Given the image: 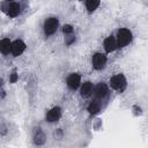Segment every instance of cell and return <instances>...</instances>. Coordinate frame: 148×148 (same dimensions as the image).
Returning <instances> with one entry per match:
<instances>
[{
	"instance_id": "6da1fadb",
	"label": "cell",
	"mask_w": 148,
	"mask_h": 148,
	"mask_svg": "<svg viewBox=\"0 0 148 148\" xmlns=\"http://www.w3.org/2000/svg\"><path fill=\"white\" fill-rule=\"evenodd\" d=\"M116 43H117V49H124L128 44H131L133 39V34L130 29L127 28H120L117 31V35L114 36Z\"/></svg>"
},
{
	"instance_id": "7a4b0ae2",
	"label": "cell",
	"mask_w": 148,
	"mask_h": 148,
	"mask_svg": "<svg viewBox=\"0 0 148 148\" xmlns=\"http://www.w3.org/2000/svg\"><path fill=\"white\" fill-rule=\"evenodd\" d=\"M1 10L9 17H16L21 14L22 6L20 2L16 1H5L1 3Z\"/></svg>"
},
{
	"instance_id": "3957f363",
	"label": "cell",
	"mask_w": 148,
	"mask_h": 148,
	"mask_svg": "<svg viewBox=\"0 0 148 148\" xmlns=\"http://www.w3.org/2000/svg\"><path fill=\"white\" fill-rule=\"evenodd\" d=\"M109 86H110L113 90L121 92V91H124V90L126 89V87H127V80H126V77H125L124 74H120V73H119V74H114V75H112V76L110 77V80H109Z\"/></svg>"
},
{
	"instance_id": "277c9868",
	"label": "cell",
	"mask_w": 148,
	"mask_h": 148,
	"mask_svg": "<svg viewBox=\"0 0 148 148\" xmlns=\"http://www.w3.org/2000/svg\"><path fill=\"white\" fill-rule=\"evenodd\" d=\"M59 28V20L56 16L47 17L43 23V32L45 36H52L57 32Z\"/></svg>"
},
{
	"instance_id": "5b68a950",
	"label": "cell",
	"mask_w": 148,
	"mask_h": 148,
	"mask_svg": "<svg viewBox=\"0 0 148 148\" xmlns=\"http://www.w3.org/2000/svg\"><path fill=\"white\" fill-rule=\"evenodd\" d=\"M106 62H108V57L105 53H102V52H96L92 54L91 57V66L96 71H102L105 68L106 66Z\"/></svg>"
},
{
	"instance_id": "8992f818",
	"label": "cell",
	"mask_w": 148,
	"mask_h": 148,
	"mask_svg": "<svg viewBox=\"0 0 148 148\" xmlns=\"http://www.w3.org/2000/svg\"><path fill=\"white\" fill-rule=\"evenodd\" d=\"M109 86L105 83V82H99L97 83L96 86H94V89H92V96L95 99H98V101H103L108 96H109Z\"/></svg>"
},
{
	"instance_id": "52a82bcc",
	"label": "cell",
	"mask_w": 148,
	"mask_h": 148,
	"mask_svg": "<svg viewBox=\"0 0 148 148\" xmlns=\"http://www.w3.org/2000/svg\"><path fill=\"white\" fill-rule=\"evenodd\" d=\"M81 84V75L79 73H71L66 79V86L69 90L75 91Z\"/></svg>"
},
{
	"instance_id": "ba28073f",
	"label": "cell",
	"mask_w": 148,
	"mask_h": 148,
	"mask_svg": "<svg viewBox=\"0 0 148 148\" xmlns=\"http://www.w3.org/2000/svg\"><path fill=\"white\" fill-rule=\"evenodd\" d=\"M25 49H27V44L22 39H15L12 42L10 53L13 57H18L25 51Z\"/></svg>"
},
{
	"instance_id": "9c48e42d",
	"label": "cell",
	"mask_w": 148,
	"mask_h": 148,
	"mask_svg": "<svg viewBox=\"0 0 148 148\" xmlns=\"http://www.w3.org/2000/svg\"><path fill=\"white\" fill-rule=\"evenodd\" d=\"M61 116H62L61 108L60 106H53V108H51L46 112L45 119H46L47 123H57V121H59V119L61 118Z\"/></svg>"
},
{
	"instance_id": "30bf717a",
	"label": "cell",
	"mask_w": 148,
	"mask_h": 148,
	"mask_svg": "<svg viewBox=\"0 0 148 148\" xmlns=\"http://www.w3.org/2000/svg\"><path fill=\"white\" fill-rule=\"evenodd\" d=\"M103 49L106 53H112L117 50V43H116L114 36L110 35L103 40Z\"/></svg>"
},
{
	"instance_id": "8fae6325",
	"label": "cell",
	"mask_w": 148,
	"mask_h": 148,
	"mask_svg": "<svg viewBox=\"0 0 148 148\" xmlns=\"http://www.w3.org/2000/svg\"><path fill=\"white\" fill-rule=\"evenodd\" d=\"M92 89H94V84L90 81H84L83 83L81 82L79 90H80V96L81 97H89L92 94Z\"/></svg>"
},
{
	"instance_id": "7c38bea8",
	"label": "cell",
	"mask_w": 148,
	"mask_h": 148,
	"mask_svg": "<svg viewBox=\"0 0 148 148\" xmlns=\"http://www.w3.org/2000/svg\"><path fill=\"white\" fill-rule=\"evenodd\" d=\"M32 140H34V143L37 145V146H40V145H44V143H45V141H46V136H45L44 132H43L39 127L35 128V131H34V135H32Z\"/></svg>"
},
{
	"instance_id": "4fadbf2b",
	"label": "cell",
	"mask_w": 148,
	"mask_h": 148,
	"mask_svg": "<svg viewBox=\"0 0 148 148\" xmlns=\"http://www.w3.org/2000/svg\"><path fill=\"white\" fill-rule=\"evenodd\" d=\"M101 102L102 101H98V99H95V98L91 102H89V104L87 106V111L89 112V114L95 116L101 111V109H102V103Z\"/></svg>"
},
{
	"instance_id": "5bb4252c",
	"label": "cell",
	"mask_w": 148,
	"mask_h": 148,
	"mask_svg": "<svg viewBox=\"0 0 148 148\" xmlns=\"http://www.w3.org/2000/svg\"><path fill=\"white\" fill-rule=\"evenodd\" d=\"M10 46L12 40L9 38H2L0 39V53L3 56H7L10 53Z\"/></svg>"
},
{
	"instance_id": "9a60e30c",
	"label": "cell",
	"mask_w": 148,
	"mask_h": 148,
	"mask_svg": "<svg viewBox=\"0 0 148 148\" xmlns=\"http://www.w3.org/2000/svg\"><path fill=\"white\" fill-rule=\"evenodd\" d=\"M101 5V0H86V9L88 13H94Z\"/></svg>"
},
{
	"instance_id": "2e32d148",
	"label": "cell",
	"mask_w": 148,
	"mask_h": 148,
	"mask_svg": "<svg viewBox=\"0 0 148 148\" xmlns=\"http://www.w3.org/2000/svg\"><path fill=\"white\" fill-rule=\"evenodd\" d=\"M61 30H62L64 35H69V34H73L74 32V28L71 24H64L62 28H61Z\"/></svg>"
},
{
	"instance_id": "e0dca14e",
	"label": "cell",
	"mask_w": 148,
	"mask_h": 148,
	"mask_svg": "<svg viewBox=\"0 0 148 148\" xmlns=\"http://www.w3.org/2000/svg\"><path fill=\"white\" fill-rule=\"evenodd\" d=\"M74 42H75V35H74V32L73 34H69V35H65V44L66 45H72Z\"/></svg>"
},
{
	"instance_id": "ac0fdd59",
	"label": "cell",
	"mask_w": 148,
	"mask_h": 148,
	"mask_svg": "<svg viewBox=\"0 0 148 148\" xmlns=\"http://www.w3.org/2000/svg\"><path fill=\"white\" fill-rule=\"evenodd\" d=\"M17 80H18V74H17L16 71L14 69V71L10 73V75H9V82H10V83H15Z\"/></svg>"
},
{
	"instance_id": "d6986e66",
	"label": "cell",
	"mask_w": 148,
	"mask_h": 148,
	"mask_svg": "<svg viewBox=\"0 0 148 148\" xmlns=\"http://www.w3.org/2000/svg\"><path fill=\"white\" fill-rule=\"evenodd\" d=\"M3 83H5V82H3V79H2L1 76H0V89H1L2 87H3Z\"/></svg>"
},
{
	"instance_id": "ffe728a7",
	"label": "cell",
	"mask_w": 148,
	"mask_h": 148,
	"mask_svg": "<svg viewBox=\"0 0 148 148\" xmlns=\"http://www.w3.org/2000/svg\"><path fill=\"white\" fill-rule=\"evenodd\" d=\"M7 1H15V0H7Z\"/></svg>"
}]
</instances>
